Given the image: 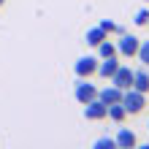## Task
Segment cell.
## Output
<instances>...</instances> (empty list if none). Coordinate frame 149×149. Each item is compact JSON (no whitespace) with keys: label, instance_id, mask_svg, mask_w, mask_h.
I'll use <instances>...</instances> for the list:
<instances>
[{"label":"cell","instance_id":"11","mask_svg":"<svg viewBox=\"0 0 149 149\" xmlns=\"http://www.w3.org/2000/svg\"><path fill=\"white\" fill-rule=\"evenodd\" d=\"M127 117H130V114H127V109L122 106V103H111V106H109V119H111V122H117V125H125Z\"/></svg>","mask_w":149,"mask_h":149},{"label":"cell","instance_id":"5","mask_svg":"<svg viewBox=\"0 0 149 149\" xmlns=\"http://www.w3.org/2000/svg\"><path fill=\"white\" fill-rule=\"evenodd\" d=\"M84 119L87 122H103V119H109V106L103 100H90V103H84Z\"/></svg>","mask_w":149,"mask_h":149},{"label":"cell","instance_id":"8","mask_svg":"<svg viewBox=\"0 0 149 149\" xmlns=\"http://www.w3.org/2000/svg\"><path fill=\"white\" fill-rule=\"evenodd\" d=\"M122 63H119V54L117 57H106V60H100L98 63V73L95 76H100V79H111L114 73H117V68H119Z\"/></svg>","mask_w":149,"mask_h":149},{"label":"cell","instance_id":"14","mask_svg":"<svg viewBox=\"0 0 149 149\" xmlns=\"http://www.w3.org/2000/svg\"><path fill=\"white\" fill-rule=\"evenodd\" d=\"M136 60L141 63L144 68H149V41H141V46H138V54H136Z\"/></svg>","mask_w":149,"mask_h":149},{"label":"cell","instance_id":"15","mask_svg":"<svg viewBox=\"0 0 149 149\" xmlns=\"http://www.w3.org/2000/svg\"><path fill=\"white\" fill-rule=\"evenodd\" d=\"M133 24H136V27H149V11H146V8H141V11L133 16Z\"/></svg>","mask_w":149,"mask_h":149},{"label":"cell","instance_id":"3","mask_svg":"<svg viewBox=\"0 0 149 149\" xmlns=\"http://www.w3.org/2000/svg\"><path fill=\"white\" fill-rule=\"evenodd\" d=\"M138 46H141V38L138 36H130V33H122L119 41H117V54L125 57V60H133L138 54Z\"/></svg>","mask_w":149,"mask_h":149},{"label":"cell","instance_id":"9","mask_svg":"<svg viewBox=\"0 0 149 149\" xmlns=\"http://www.w3.org/2000/svg\"><path fill=\"white\" fill-rule=\"evenodd\" d=\"M122 92H125V90L109 84V87H103V90H98V100H103L106 106H111V103H122Z\"/></svg>","mask_w":149,"mask_h":149},{"label":"cell","instance_id":"1","mask_svg":"<svg viewBox=\"0 0 149 149\" xmlns=\"http://www.w3.org/2000/svg\"><path fill=\"white\" fill-rule=\"evenodd\" d=\"M122 106L127 109V114H130V117H138V114L146 109V95L130 87V90H125V92H122Z\"/></svg>","mask_w":149,"mask_h":149},{"label":"cell","instance_id":"20","mask_svg":"<svg viewBox=\"0 0 149 149\" xmlns=\"http://www.w3.org/2000/svg\"><path fill=\"white\" fill-rule=\"evenodd\" d=\"M144 3H149V0H144Z\"/></svg>","mask_w":149,"mask_h":149},{"label":"cell","instance_id":"10","mask_svg":"<svg viewBox=\"0 0 149 149\" xmlns=\"http://www.w3.org/2000/svg\"><path fill=\"white\" fill-rule=\"evenodd\" d=\"M133 90L149 95V71L141 68V71H133Z\"/></svg>","mask_w":149,"mask_h":149},{"label":"cell","instance_id":"19","mask_svg":"<svg viewBox=\"0 0 149 149\" xmlns=\"http://www.w3.org/2000/svg\"><path fill=\"white\" fill-rule=\"evenodd\" d=\"M146 130H149V122H146Z\"/></svg>","mask_w":149,"mask_h":149},{"label":"cell","instance_id":"12","mask_svg":"<svg viewBox=\"0 0 149 149\" xmlns=\"http://www.w3.org/2000/svg\"><path fill=\"white\" fill-rule=\"evenodd\" d=\"M106 38H109V36H106V33H103L100 27H90V30L84 33V43H87V46H92V49L98 46L100 41H106Z\"/></svg>","mask_w":149,"mask_h":149},{"label":"cell","instance_id":"7","mask_svg":"<svg viewBox=\"0 0 149 149\" xmlns=\"http://www.w3.org/2000/svg\"><path fill=\"white\" fill-rule=\"evenodd\" d=\"M114 141H117V149H136L138 146V136L130 127H119L117 136H114Z\"/></svg>","mask_w":149,"mask_h":149},{"label":"cell","instance_id":"16","mask_svg":"<svg viewBox=\"0 0 149 149\" xmlns=\"http://www.w3.org/2000/svg\"><path fill=\"white\" fill-rule=\"evenodd\" d=\"M114 146H117V141H114L111 136H103V138L95 141V149H114Z\"/></svg>","mask_w":149,"mask_h":149},{"label":"cell","instance_id":"6","mask_svg":"<svg viewBox=\"0 0 149 149\" xmlns=\"http://www.w3.org/2000/svg\"><path fill=\"white\" fill-rule=\"evenodd\" d=\"M109 81L114 87H119V90H130V87H133V68H130V65H119L117 73H114Z\"/></svg>","mask_w":149,"mask_h":149},{"label":"cell","instance_id":"4","mask_svg":"<svg viewBox=\"0 0 149 149\" xmlns=\"http://www.w3.org/2000/svg\"><path fill=\"white\" fill-rule=\"evenodd\" d=\"M73 98L84 106V103H90V100L98 98V87L90 84V79H79V81L73 84Z\"/></svg>","mask_w":149,"mask_h":149},{"label":"cell","instance_id":"2","mask_svg":"<svg viewBox=\"0 0 149 149\" xmlns=\"http://www.w3.org/2000/svg\"><path fill=\"white\" fill-rule=\"evenodd\" d=\"M98 63H100L98 54H84V57H79L76 65H73L76 79H92L95 73H98Z\"/></svg>","mask_w":149,"mask_h":149},{"label":"cell","instance_id":"17","mask_svg":"<svg viewBox=\"0 0 149 149\" xmlns=\"http://www.w3.org/2000/svg\"><path fill=\"white\" fill-rule=\"evenodd\" d=\"M98 27H100L103 33H106V36H111V33H117V24H114L111 19H100V24H98Z\"/></svg>","mask_w":149,"mask_h":149},{"label":"cell","instance_id":"13","mask_svg":"<svg viewBox=\"0 0 149 149\" xmlns=\"http://www.w3.org/2000/svg\"><path fill=\"white\" fill-rule=\"evenodd\" d=\"M95 49H98V57H100V60H106V57H117V43L109 41V38H106V41H100Z\"/></svg>","mask_w":149,"mask_h":149},{"label":"cell","instance_id":"18","mask_svg":"<svg viewBox=\"0 0 149 149\" xmlns=\"http://www.w3.org/2000/svg\"><path fill=\"white\" fill-rule=\"evenodd\" d=\"M3 6H6V0H0V8H3Z\"/></svg>","mask_w":149,"mask_h":149}]
</instances>
